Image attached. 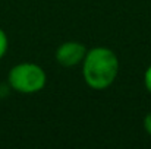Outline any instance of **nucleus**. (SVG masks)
Listing matches in <instances>:
<instances>
[{"instance_id": "1", "label": "nucleus", "mask_w": 151, "mask_h": 149, "mask_svg": "<svg viewBox=\"0 0 151 149\" xmlns=\"http://www.w3.org/2000/svg\"><path fill=\"white\" fill-rule=\"evenodd\" d=\"M82 78L88 88L104 91L111 86L119 73V58L107 47H93L87 50L82 60Z\"/></svg>"}, {"instance_id": "2", "label": "nucleus", "mask_w": 151, "mask_h": 149, "mask_svg": "<svg viewBox=\"0 0 151 149\" xmlns=\"http://www.w3.org/2000/svg\"><path fill=\"white\" fill-rule=\"evenodd\" d=\"M9 86L19 94H37L44 89L47 83V75L44 69L31 61H24L15 64L7 73Z\"/></svg>"}, {"instance_id": "3", "label": "nucleus", "mask_w": 151, "mask_h": 149, "mask_svg": "<svg viewBox=\"0 0 151 149\" xmlns=\"http://www.w3.org/2000/svg\"><path fill=\"white\" fill-rule=\"evenodd\" d=\"M87 54V47L79 41H65L62 43L54 53L56 61L63 67H75L82 63Z\"/></svg>"}, {"instance_id": "4", "label": "nucleus", "mask_w": 151, "mask_h": 149, "mask_svg": "<svg viewBox=\"0 0 151 149\" xmlns=\"http://www.w3.org/2000/svg\"><path fill=\"white\" fill-rule=\"evenodd\" d=\"M9 48V38H7V34L0 28V60L6 56Z\"/></svg>"}, {"instance_id": "5", "label": "nucleus", "mask_w": 151, "mask_h": 149, "mask_svg": "<svg viewBox=\"0 0 151 149\" xmlns=\"http://www.w3.org/2000/svg\"><path fill=\"white\" fill-rule=\"evenodd\" d=\"M144 86H145V89L151 94V64L145 69V72H144Z\"/></svg>"}, {"instance_id": "6", "label": "nucleus", "mask_w": 151, "mask_h": 149, "mask_svg": "<svg viewBox=\"0 0 151 149\" xmlns=\"http://www.w3.org/2000/svg\"><path fill=\"white\" fill-rule=\"evenodd\" d=\"M142 126H144V130L151 136V111L144 117V121H142Z\"/></svg>"}]
</instances>
